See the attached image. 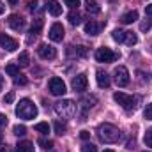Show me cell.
Instances as JSON below:
<instances>
[{"instance_id": "6da1fadb", "label": "cell", "mask_w": 152, "mask_h": 152, "mask_svg": "<svg viewBox=\"0 0 152 152\" xmlns=\"http://www.w3.org/2000/svg\"><path fill=\"white\" fill-rule=\"evenodd\" d=\"M97 136L103 143H117L122 134L113 124H101L97 126Z\"/></svg>"}, {"instance_id": "7a4b0ae2", "label": "cell", "mask_w": 152, "mask_h": 152, "mask_svg": "<svg viewBox=\"0 0 152 152\" xmlns=\"http://www.w3.org/2000/svg\"><path fill=\"white\" fill-rule=\"evenodd\" d=\"M16 115L23 120H32L37 117V106L30 101V99H21L18 104H16Z\"/></svg>"}, {"instance_id": "3957f363", "label": "cell", "mask_w": 152, "mask_h": 152, "mask_svg": "<svg viewBox=\"0 0 152 152\" xmlns=\"http://www.w3.org/2000/svg\"><path fill=\"white\" fill-rule=\"evenodd\" d=\"M53 110L60 118H71L76 113V104L71 99H60L53 104Z\"/></svg>"}, {"instance_id": "277c9868", "label": "cell", "mask_w": 152, "mask_h": 152, "mask_svg": "<svg viewBox=\"0 0 152 152\" xmlns=\"http://www.w3.org/2000/svg\"><path fill=\"white\" fill-rule=\"evenodd\" d=\"M113 99L115 103H118L126 112H134L136 106H138V101H140L138 96H129V94H124V92H115Z\"/></svg>"}, {"instance_id": "5b68a950", "label": "cell", "mask_w": 152, "mask_h": 152, "mask_svg": "<svg viewBox=\"0 0 152 152\" xmlns=\"http://www.w3.org/2000/svg\"><path fill=\"white\" fill-rule=\"evenodd\" d=\"M118 58V53L112 51L110 48L103 46V48H97L96 50V60L97 62H103V64H110V62H115Z\"/></svg>"}, {"instance_id": "8992f818", "label": "cell", "mask_w": 152, "mask_h": 152, "mask_svg": "<svg viewBox=\"0 0 152 152\" xmlns=\"http://www.w3.org/2000/svg\"><path fill=\"white\" fill-rule=\"evenodd\" d=\"M48 88H50V94H53V96H64L67 92L66 83L62 81V78H57V76H53L48 81Z\"/></svg>"}, {"instance_id": "52a82bcc", "label": "cell", "mask_w": 152, "mask_h": 152, "mask_svg": "<svg viewBox=\"0 0 152 152\" xmlns=\"http://www.w3.org/2000/svg\"><path fill=\"white\" fill-rule=\"evenodd\" d=\"M113 78H115V83L118 85V87H126V85H129V71H127V67H124V66H118V67H115L113 71Z\"/></svg>"}, {"instance_id": "ba28073f", "label": "cell", "mask_w": 152, "mask_h": 152, "mask_svg": "<svg viewBox=\"0 0 152 152\" xmlns=\"http://www.w3.org/2000/svg\"><path fill=\"white\" fill-rule=\"evenodd\" d=\"M37 55L42 58V60H53L57 57V50L50 44H39L37 48Z\"/></svg>"}, {"instance_id": "9c48e42d", "label": "cell", "mask_w": 152, "mask_h": 152, "mask_svg": "<svg viewBox=\"0 0 152 152\" xmlns=\"http://www.w3.org/2000/svg\"><path fill=\"white\" fill-rule=\"evenodd\" d=\"M71 85H73V90H75V92H83V90H87V85H88V78H87V75L80 73L78 76H75V78H73Z\"/></svg>"}, {"instance_id": "30bf717a", "label": "cell", "mask_w": 152, "mask_h": 152, "mask_svg": "<svg viewBox=\"0 0 152 152\" xmlns=\"http://www.w3.org/2000/svg\"><path fill=\"white\" fill-rule=\"evenodd\" d=\"M48 37L51 39L53 42H60L64 39V27L60 23H53L50 27V32H48Z\"/></svg>"}, {"instance_id": "8fae6325", "label": "cell", "mask_w": 152, "mask_h": 152, "mask_svg": "<svg viewBox=\"0 0 152 152\" xmlns=\"http://www.w3.org/2000/svg\"><path fill=\"white\" fill-rule=\"evenodd\" d=\"M0 46L5 51H16L18 50V41L12 37H9L7 34H0Z\"/></svg>"}, {"instance_id": "7c38bea8", "label": "cell", "mask_w": 152, "mask_h": 152, "mask_svg": "<svg viewBox=\"0 0 152 152\" xmlns=\"http://www.w3.org/2000/svg\"><path fill=\"white\" fill-rule=\"evenodd\" d=\"M7 25H9L12 30L21 32V30L25 28V20H23L21 16H18V14H11V16L7 18Z\"/></svg>"}, {"instance_id": "4fadbf2b", "label": "cell", "mask_w": 152, "mask_h": 152, "mask_svg": "<svg viewBox=\"0 0 152 152\" xmlns=\"http://www.w3.org/2000/svg\"><path fill=\"white\" fill-rule=\"evenodd\" d=\"M103 27H104L103 23H97V21L90 20V21L85 23V34H87V36H97V34L101 32Z\"/></svg>"}, {"instance_id": "5bb4252c", "label": "cell", "mask_w": 152, "mask_h": 152, "mask_svg": "<svg viewBox=\"0 0 152 152\" xmlns=\"http://www.w3.org/2000/svg\"><path fill=\"white\" fill-rule=\"evenodd\" d=\"M96 103H97V99H96L94 96H90V97H83V99H81V103H80V104H81V120H85L87 112H88Z\"/></svg>"}, {"instance_id": "9a60e30c", "label": "cell", "mask_w": 152, "mask_h": 152, "mask_svg": "<svg viewBox=\"0 0 152 152\" xmlns=\"http://www.w3.org/2000/svg\"><path fill=\"white\" fill-rule=\"evenodd\" d=\"M67 55L73 57V58H85L87 57V48L85 46H69Z\"/></svg>"}, {"instance_id": "2e32d148", "label": "cell", "mask_w": 152, "mask_h": 152, "mask_svg": "<svg viewBox=\"0 0 152 152\" xmlns=\"http://www.w3.org/2000/svg\"><path fill=\"white\" fill-rule=\"evenodd\" d=\"M46 9H48V12H50L51 16H60V14H62V5H60L57 0H48Z\"/></svg>"}, {"instance_id": "e0dca14e", "label": "cell", "mask_w": 152, "mask_h": 152, "mask_svg": "<svg viewBox=\"0 0 152 152\" xmlns=\"http://www.w3.org/2000/svg\"><path fill=\"white\" fill-rule=\"evenodd\" d=\"M96 80H97V85H99L101 88H108L110 83H112V81H110V76L106 75L104 71H101V69L96 73Z\"/></svg>"}, {"instance_id": "ac0fdd59", "label": "cell", "mask_w": 152, "mask_h": 152, "mask_svg": "<svg viewBox=\"0 0 152 152\" xmlns=\"http://www.w3.org/2000/svg\"><path fill=\"white\" fill-rule=\"evenodd\" d=\"M85 9H87L88 14H99L101 12V7H99L97 0H87L85 2Z\"/></svg>"}, {"instance_id": "d6986e66", "label": "cell", "mask_w": 152, "mask_h": 152, "mask_svg": "<svg viewBox=\"0 0 152 152\" xmlns=\"http://www.w3.org/2000/svg\"><path fill=\"white\" fill-rule=\"evenodd\" d=\"M67 20H69V23L73 25V27H78V25H81V14L78 12V9H73L69 14H67Z\"/></svg>"}, {"instance_id": "ffe728a7", "label": "cell", "mask_w": 152, "mask_h": 152, "mask_svg": "<svg viewBox=\"0 0 152 152\" xmlns=\"http://www.w3.org/2000/svg\"><path fill=\"white\" fill-rule=\"evenodd\" d=\"M34 149H36L34 143L25 140V142H20V143L14 147V152H34Z\"/></svg>"}, {"instance_id": "44dd1931", "label": "cell", "mask_w": 152, "mask_h": 152, "mask_svg": "<svg viewBox=\"0 0 152 152\" xmlns=\"http://www.w3.org/2000/svg\"><path fill=\"white\" fill-rule=\"evenodd\" d=\"M136 20H138V12H136V11H129V12H126V14H122V16H120V21H122L124 25L134 23Z\"/></svg>"}, {"instance_id": "7402d4cb", "label": "cell", "mask_w": 152, "mask_h": 152, "mask_svg": "<svg viewBox=\"0 0 152 152\" xmlns=\"http://www.w3.org/2000/svg\"><path fill=\"white\" fill-rule=\"evenodd\" d=\"M41 28H42V18H36L34 23H32V27H30V34L37 36L39 32H41Z\"/></svg>"}, {"instance_id": "603a6c76", "label": "cell", "mask_w": 152, "mask_h": 152, "mask_svg": "<svg viewBox=\"0 0 152 152\" xmlns=\"http://www.w3.org/2000/svg\"><path fill=\"white\" fill-rule=\"evenodd\" d=\"M28 64H30L28 53H27V51H21V53H20V57H18V66H20V67H27Z\"/></svg>"}, {"instance_id": "cb8c5ba5", "label": "cell", "mask_w": 152, "mask_h": 152, "mask_svg": "<svg viewBox=\"0 0 152 152\" xmlns=\"http://www.w3.org/2000/svg\"><path fill=\"white\" fill-rule=\"evenodd\" d=\"M53 129H55V133L57 134H66V131H67V126L64 124V122H60V120H55V124H53Z\"/></svg>"}, {"instance_id": "d4e9b609", "label": "cell", "mask_w": 152, "mask_h": 152, "mask_svg": "<svg viewBox=\"0 0 152 152\" xmlns=\"http://www.w3.org/2000/svg\"><path fill=\"white\" fill-rule=\"evenodd\" d=\"M124 42H126L127 46H134V44L138 42V37H136V34H133V32H126Z\"/></svg>"}, {"instance_id": "484cf974", "label": "cell", "mask_w": 152, "mask_h": 152, "mask_svg": "<svg viewBox=\"0 0 152 152\" xmlns=\"http://www.w3.org/2000/svg\"><path fill=\"white\" fill-rule=\"evenodd\" d=\"M5 73L9 76L20 75V66H16V64H7V66H5Z\"/></svg>"}, {"instance_id": "4316f807", "label": "cell", "mask_w": 152, "mask_h": 152, "mask_svg": "<svg viewBox=\"0 0 152 152\" xmlns=\"http://www.w3.org/2000/svg\"><path fill=\"white\" fill-rule=\"evenodd\" d=\"M112 37H113V41H117V42H124V37H126V32H124V30H120V28H117V30H113Z\"/></svg>"}, {"instance_id": "83f0119b", "label": "cell", "mask_w": 152, "mask_h": 152, "mask_svg": "<svg viewBox=\"0 0 152 152\" xmlns=\"http://www.w3.org/2000/svg\"><path fill=\"white\" fill-rule=\"evenodd\" d=\"M36 131L42 133V134H48V133H50V126H48V122H39V124H36Z\"/></svg>"}, {"instance_id": "f1b7e54d", "label": "cell", "mask_w": 152, "mask_h": 152, "mask_svg": "<svg viewBox=\"0 0 152 152\" xmlns=\"http://www.w3.org/2000/svg\"><path fill=\"white\" fill-rule=\"evenodd\" d=\"M151 28H152V20L151 18H145V20L140 23V30H142V32H149Z\"/></svg>"}, {"instance_id": "f546056e", "label": "cell", "mask_w": 152, "mask_h": 152, "mask_svg": "<svg viewBox=\"0 0 152 152\" xmlns=\"http://www.w3.org/2000/svg\"><path fill=\"white\" fill-rule=\"evenodd\" d=\"M12 133H14L16 136H25V134H27V127H25L23 124H18V126H14Z\"/></svg>"}, {"instance_id": "4dcf8cb0", "label": "cell", "mask_w": 152, "mask_h": 152, "mask_svg": "<svg viewBox=\"0 0 152 152\" xmlns=\"http://www.w3.org/2000/svg\"><path fill=\"white\" fill-rule=\"evenodd\" d=\"M37 143L41 145V149H44V151H53V142L51 140H39Z\"/></svg>"}, {"instance_id": "1f68e13d", "label": "cell", "mask_w": 152, "mask_h": 152, "mask_svg": "<svg viewBox=\"0 0 152 152\" xmlns=\"http://www.w3.org/2000/svg\"><path fill=\"white\" fill-rule=\"evenodd\" d=\"M27 83H28V80H27L23 75H16L14 76V85H21V87H23V85H27Z\"/></svg>"}, {"instance_id": "d6a6232c", "label": "cell", "mask_w": 152, "mask_h": 152, "mask_svg": "<svg viewBox=\"0 0 152 152\" xmlns=\"http://www.w3.org/2000/svg\"><path fill=\"white\" fill-rule=\"evenodd\" d=\"M81 152H97V147L94 143H83L81 145Z\"/></svg>"}, {"instance_id": "836d02e7", "label": "cell", "mask_w": 152, "mask_h": 152, "mask_svg": "<svg viewBox=\"0 0 152 152\" xmlns=\"http://www.w3.org/2000/svg\"><path fill=\"white\" fill-rule=\"evenodd\" d=\"M37 5H39V2H37V0H28V2H27V9H28L30 12L37 11V9H39Z\"/></svg>"}, {"instance_id": "e575fe53", "label": "cell", "mask_w": 152, "mask_h": 152, "mask_svg": "<svg viewBox=\"0 0 152 152\" xmlns=\"http://www.w3.org/2000/svg\"><path fill=\"white\" fill-rule=\"evenodd\" d=\"M143 142H145V145H147V147H152V129H149V131L145 133Z\"/></svg>"}, {"instance_id": "d590c367", "label": "cell", "mask_w": 152, "mask_h": 152, "mask_svg": "<svg viewBox=\"0 0 152 152\" xmlns=\"http://www.w3.org/2000/svg\"><path fill=\"white\" fill-rule=\"evenodd\" d=\"M64 4L71 9H78L80 7V0H64Z\"/></svg>"}, {"instance_id": "8d00e7d4", "label": "cell", "mask_w": 152, "mask_h": 152, "mask_svg": "<svg viewBox=\"0 0 152 152\" xmlns=\"http://www.w3.org/2000/svg\"><path fill=\"white\" fill-rule=\"evenodd\" d=\"M12 101H14V92H7L5 97H4V103H5V104H11Z\"/></svg>"}, {"instance_id": "74e56055", "label": "cell", "mask_w": 152, "mask_h": 152, "mask_svg": "<svg viewBox=\"0 0 152 152\" xmlns=\"http://www.w3.org/2000/svg\"><path fill=\"white\" fill-rule=\"evenodd\" d=\"M143 115H145V118H147V120H152V103H151V104H147V108H145Z\"/></svg>"}, {"instance_id": "f35d334b", "label": "cell", "mask_w": 152, "mask_h": 152, "mask_svg": "<svg viewBox=\"0 0 152 152\" xmlns=\"http://www.w3.org/2000/svg\"><path fill=\"white\" fill-rule=\"evenodd\" d=\"M145 16H147V18H151V20H152V4H149V5L145 7Z\"/></svg>"}, {"instance_id": "ab89813d", "label": "cell", "mask_w": 152, "mask_h": 152, "mask_svg": "<svg viewBox=\"0 0 152 152\" xmlns=\"http://www.w3.org/2000/svg\"><path fill=\"white\" fill-rule=\"evenodd\" d=\"M4 126H7V117H5V115H2V113H0V129H2Z\"/></svg>"}, {"instance_id": "60d3db41", "label": "cell", "mask_w": 152, "mask_h": 152, "mask_svg": "<svg viewBox=\"0 0 152 152\" xmlns=\"http://www.w3.org/2000/svg\"><path fill=\"white\" fill-rule=\"evenodd\" d=\"M80 138H81V140H88V138H90V133H88V131H81V133H80Z\"/></svg>"}, {"instance_id": "b9f144b4", "label": "cell", "mask_w": 152, "mask_h": 152, "mask_svg": "<svg viewBox=\"0 0 152 152\" xmlns=\"http://www.w3.org/2000/svg\"><path fill=\"white\" fill-rule=\"evenodd\" d=\"M127 149H129V151H133V149H134V140L127 142Z\"/></svg>"}, {"instance_id": "7bdbcfd3", "label": "cell", "mask_w": 152, "mask_h": 152, "mask_svg": "<svg viewBox=\"0 0 152 152\" xmlns=\"http://www.w3.org/2000/svg\"><path fill=\"white\" fill-rule=\"evenodd\" d=\"M2 88H4V76L0 75V92H2Z\"/></svg>"}, {"instance_id": "ee69618b", "label": "cell", "mask_w": 152, "mask_h": 152, "mask_svg": "<svg viewBox=\"0 0 152 152\" xmlns=\"http://www.w3.org/2000/svg\"><path fill=\"white\" fill-rule=\"evenodd\" d=\"M4 11H5V5H4V4L0 2V14H4Z\"/></svg>"}, {"instance_id": "f6af8a7d", "label": "cell", "mask_w": 152, "mask_h": 152, "mask_svg": "<svg viewBox=\"0 0 152 152\" xmlns=\"http://www.w3.org/2000/svg\"><path fill=\"white\" fill-rule=\"evenodd\" d=\"M7 2H9V4H11V5H16V4H18V2H20V0H7Z\"/></svg>"}, {"instance_id": "bcb514c9", "label": "cell", "mask_w": 152, "mask_h": 152, "mask_svg": "<svg viewBox=\"0 0 152 152\" xmlns=\"http://www.w3.org/2000/svg\"><path fill=\"white\" fill-rule=\"evenodd\" d=\"M0 152H7V149H5V145H2V143H0Z\"/></svg>"}, {"instance_id": "7dc6e473", "label": "cell", "mask_w": 152, "mask_h": 152, "mask_svg": "<svg viewBox=\"0 0 152 152\" xmlns=\"http://www.w3.org/2000/svg\"><path fill=\"white\" fill-rule=\"evenodd\" d=\"M103 152H113V151L112 149H106V151H103Z\"/></svg>"}, {"instance_id": "c3c4849f", "label": "cell", "mask_w": 152, "mask_h": 152, "mask_svg": "<svg viewBox=\"0 0 152 152\" xmlns=\"http://www.w3.org/2000/svg\"><path fill=\"white\" fill-rule=\"evenodd\" d=\"M110 2H115V0H110Z\"/></svg>"}, {"instance_id": "681fc988", "label": "cell", "mask_w": 152, "mask_h": 152, "mask_svg": "<svg viewBox=\"0 0 152 152\" xmlns=\"http://www.w3.org/2000/svg\"><path fill=\"white\" fill-rule=\"evenodd\" d=\"M143 152H149V151H143Z\"/></svg>"}]
</instances>
